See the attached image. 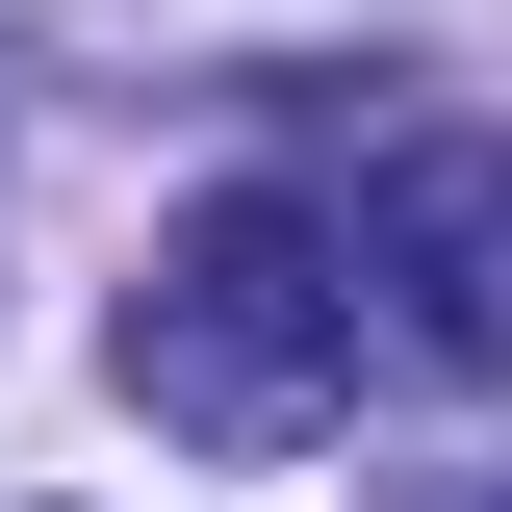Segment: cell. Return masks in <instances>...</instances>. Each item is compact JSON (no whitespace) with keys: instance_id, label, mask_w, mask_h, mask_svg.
Here are the masks:
<instances>
[{"instance_id":"cell-1","label":"cell","mask_w":512,"mask_h":512,"mask_svg":"<svg viewBox=\"0 0 512 512\" xmlns=\"http://www.w3.org/2000/svg\"><path fill=\"white\" fill-rule=\"evenodd\" d=\"M359 231L333 205H282V180H231V205H180L154 231V282H128V410L154 436H205V461H308L333 410H359Z\"/></svg>"},{"instance_id":"cell-2","label":"cell","mask_w":512,"mask_h":512,"mask_svg":"<svg viewBox=\"0 0 512 512\" xmlns=\"http://www.w3.org/2000/svg\"><path fill=\"white\" fill-rule=\"evenodd\" d=\"M359 282L436 384H512V128H410L359 180Z\"/></svg>"},{"instance_id":"cell-3","label":"cell","mask_w":512,"mask_h":512,"mask_svg":"<svg viewBox=\"0 0 512 512\" xmlns=\"http://www.w3.org/2000/svg\"><path fill=\"white\" fill-rule=\"evenodd\" d=\"M384 512H512V461H436V487H384Z\"/></svg>"}]
</instances>
